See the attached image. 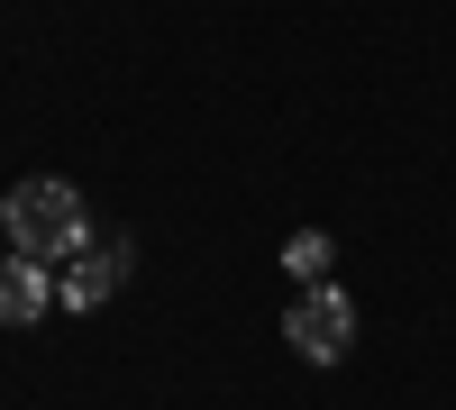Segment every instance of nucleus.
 <instances>
[{
	"label": "nucleus",
	"mask_w": 456,
	"mask_h": 410,
	"mask_svg": "<svg viewBox=\"0 0 456 410\" xmlns=\"http://www.w3.org/2000/svg\"><path fill=\"white\" fill-rule=\"evenodd\" d=\"M329 265H338V246H329L320 229H301V237L283 246V274H292V283H329Z\"/></svg>",
	"instance_id": "obj_5"
},
{
	"label": "nucleus",
	"mask_w": 456,
	"mask_h": 410,
	"mask_svg": "<svg viewBox=\"0 0 456 410\" xmlns=\"http://www.w3.org/2000/svg\"><path fill=\"white\" fill-rule=\"evenodd\" d=\"M55 265H37V255H0V328H37L55 301Z\"/></svg>",
	"instance_id": "obj_4"
},
{
	"label": "nucleus",
	"mask_w": 456,
	"mask_h": 410,
	"mask_svg": "<svg viewBox=\"0 0 456 410\" xmlns=\"http://www.w3.org/2000/svg\"><path fill=\"white\" fill-rule=\"evenodd\" d=\"M0 229H10V255H37V265H73V255L92 246L83 192H73V182H55V173L10 182V201H0Z\"/></svg>",
	"instance_id": "obj_1"
},
{
	"label": "nucleus",
	"mask_w": 456,
	"mask_h": 410,
	"mask_svg": "<svg viewBox=\"0 0 456 410\" xmlns=\"http://www.w3.org/2000/svg\"><path fill=\"white\" fill-rule=\"evenodd\" d=\"M283 347L311 356V365H338V356L356 347V301L338 283H301V301L283 310Z\"/></svg>",
	"instance_id": "obj_2"
},
{
	"label": "nucleus",
	"mask_w": 456,
	"mask_h": 410,
	"mask_svg": "<svg viewBox=\"0 0 456 410\" xmlns=\"http://www.w3.org/2000/svg\"><path fill=\"white\" fill-rule=\"evenodd\" d=\"M128 274H137V246H128V237H92L83 255H73V274L55 283V301H64V310H101Z\"/></svg>",
	"instance_id": "obj_3"
}]
</instances>
